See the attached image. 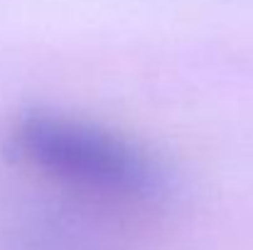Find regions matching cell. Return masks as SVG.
<instances>
[{
  "mask_svg": "<svg viewBox=\"0 0 253 250\" xmlns=\"http://www.w3.org/2000/svg\"><path fill=\"white\" fill-rule=\"evenodd\" d=\"M22 162L69 189L140 204L165 191V172L138 143L98 123L32 110L12 128Z\"/></svg>",
  "mask_w": 253,
  "mask_h": 250,
  "instance_id": "cell-1",
  "label": "cell"
}]
</instances>
